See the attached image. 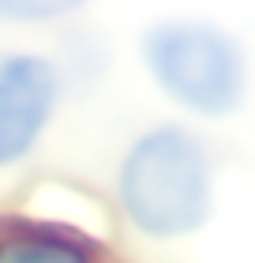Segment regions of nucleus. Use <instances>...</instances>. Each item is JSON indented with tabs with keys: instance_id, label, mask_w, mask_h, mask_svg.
Segmentation results:
<instances>
[{
	"instance_id": "nucleus-5",
	"label": "nucleus",
	"mask_w": 255,
	"mask_h": 263,
	"mask_svg": "<svg viewBox=\"0 0 255 263\" xmlns=\"http://www.w3.org/2000/svg\"><path fill=\"white\" fill-rule=\"evenodd\" d=\"M75 11L79 4L71 0H0V19L8 23H56Z\"/></svg>"
},
{
	"instance_id": "nucleus-4",
	"label": "nucleus",
	"mask_w": 255,
	"mask_h": 263,
	"mask_svg": "<svg viewBox=\"0 0 255 263\" xmlns=\"http://www.w3.org/2000/svg\"><path fill=\"white\" fill-rule=\"evenodd\" d=\"M0 263H94L87 245L60 233H4L0 237Z\"/></svg>"
},
{
	"instance_id": "nucleus-3",
	"label": "nucleus",
	"mask_w": 255,
	"mask_h": 263,
	"mask_svg": "<svg viewBox=\"0 0 255 263\" xmlns=\"http://www.w3.org/2000/svg\"><path fill=\"white\" fill-rule=\"evenodd\" d=\"M60 102V71L42 53L0 57V173L42 143Z\"/></svg>"
},
{
	"instance_id": "nucleus-1",
	"label": "nucleus",
	"mask_w": 255,
	"mask_h": 263,
	"mask_svg": "<svg viewBox=\"0 0 255 263\" xmlns=\"http://www.w3.org/2000/svg\"><path fill=\"white\" fill-rule=\"evenodd\" d=\"M116 207L147 241H184L214 214V154L188 124H154L116 165Z\"/></svg>"
},
{
	"instance_id": "nucleus-2",
	"label": "nucleus",
	"mask_w": 255,
	"mask_h": 263,
	"mask_svg": "<svg viewBox=\"0 0 255 263\" xmlns=\"http://www.w3.org/2000/svg\"><path fill=\"white\" fill-rule=\"evenodd\" d=\"M139 61L165 102L199 121L240 113L251 90V61L229 27L199 15L158 19L139 38Z\"/></svg>"
}]
</instances>
